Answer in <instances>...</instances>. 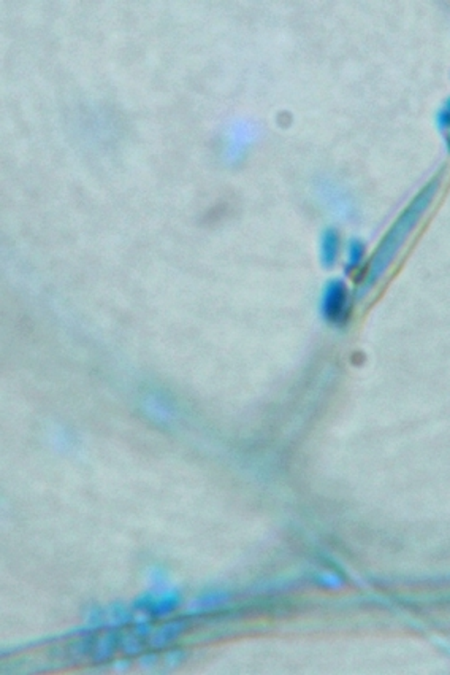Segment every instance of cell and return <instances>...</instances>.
<instances>
[{"mask_svg":"<svg viewBox=\"0 0 450 675\" xmlns=\"http://www.w3.org/2000/svg\"><path fill=\"white\" fill-rule=\"evenodd\" d=\"M113 667H114V671H118V672L123 671V672H124V671H127V669L130 667V661H129V659H119V661L114 662Z\"/></svg>","mask_w":450,"mask_h":675,"instance_id":"15","label":"cell"},{"mask_svg":"<svg viewBox=\"0 0 450 675\" xmlns=\"http://www.w3.org/2000/svg\"><path fill=\"white\" fill-rule=\"evenodd\" d=\"M144 647L146 645L143 643V637L138 636L135 631L119 636V648L123 650L124 655H139L144 650Z\"/></svg>","mask_w":450,"mask_h":675,"instance_id":"10","label":"cell"},{"mask_svg":"<svg viewBox=\"0 0 450 675\" xmlns=\"http://www.w3.org/2000/svg\"><path fill=\"white\" fill-rule=\"evenodd\" d=\"M437 186H439V180L435 178L427 188H423L403 212L401 217L396 219V223L392 226V229L387 232L384 241L379 245L376 255L373 256L370 269H368L366 272V280L363 283L365 289H370V286L374 285V283L382 276L385 269L390 266V262L393 261V257L396 256L398 250L408 241L411 231L415 228L423 212L430 207Z\"/></svg>","mask_w":450,"mask_h":675,"instance_id":"1","label":"cell"},{"mask_svg":"<svg viewBox=\"0 0 450 675\" xmlns=\"http://www.w3.org/2000/svg\"><path fill=\"white\" fill-rule=\"evenodd\" d=\"M181 592L176 588H154V591L144 592L133 602V609L142 610L146 615L162 618L170 615L181 604Z\"/></svg>","mask_w":450,"mask_h":675,"instance_id":"3","label":"cell"},{"mask_svg":"<svg viewBox=\"0 0 450 675\" xmlns=\"http://www.w3.org/2000/svg\"><path fill=\"white\" fill-rule=\"evenodd\" d=\"M436 121H437V126H439L441 129H449L450 130V97L446 100V104H444V107L439 110V113H437Z\"/></svg>","mask_w":450,"mask_h":675,"instance_id":"11","label":"cell"},{"mask_svg":"<svg viewBox=\"0 0 450 675\" xmlns=\"http://www.w3.org/2000/svg\"><path fill=\"white\" fill-rule=\"evenodd\" d=\"M187 626H189L187 620H182V618L167 621L149 636V647L154 650L167 648L168 645H171V643L180 639L181 634L187 629Z\"/></svg>","mask_w":450,"mask_h":675,"instance_id":"5","label":"cell"},{"mask_svg":"<svg viewBox=\"0 0 450 675\" xmlns=\"http://www.w3.org/2000/svg\"><path fill=\"white\" fill-rule=\"evenodd\" d=\"M339 234L336 229H327L322 234L320 242V260L325 267H332L339 256Z\"/></svg>","mask_w":450,"mask_h":675,"instance_id":"6","label":"cell"},{"mask_svg":"<svg viewBox=\"0 0 450 675\" xmlns=\"http://www.w3.org/2000/svg\"><path fill=\"white\" fill-rule=\"evenodd\" d=\"M184 658H186V653H184L182 650H171V652L165 656V666L175 669L181 664Z\"/></svg>","mask_w":450,"mask_h":675,"instance_id":"13","label":"cell"},{"mask_svg":"<svg viewBox=\"0 0 450 675\" xmlns=\"http://www.w3.org/2000/svg\"><path fill=\"white\" fill-rule=\"evenodd\" d=\"M446 143H447V150H449V153H450V130L447 132V135H446Z\"/></svg>","mask_w":450,"mask_h":675,"instance_id":"16","label":"cell"},{"mask_svg":"<svg viewBox=\"0 0 450 675\" xmlns=\"http://www.w3.org/2000/svg\"><path fill=\"white\" fill-rule=\"evenodd\" d=\"M130 621H133V618L124 605H111V607L105 612V624L110 628L124 626V624Z\"/></svg>","mask_w":450,"mask_h":675,"instance_id":"9","label":"cell"},{"mask_svg":"<svg viewBox=\"0 0 450 675\" xmlns=\"http://www.w3.org/2000/svg\"><path fill=\"white\" fill-rule=\"evenodd\" d=\"M365 257V243L358 238H351L347 243V256H346V270L354 272L363 262Z\"/></svg>","mask_w":450,"mask_h":675,"instance_id":"8","label":"cell"},{"mask_svg":"<svg viewBox=\"0 0 450 675\" xmlns=\"http://www.w3.org/2000/svg\"><path fill=\"white\" fill-rule=\"evenodd\" d=\"M232 596L228 595L227 591H208L203 592V595L194 597L192 601L187 604L186 607V616H192V615H203L208 614V612H214L220 607H224L228 602H230Z\"/></svg>","mask_w":450,"mask_h":675,"instance_id":"4","label":"cell"},{"mask_svg":"<svg viewBox=\"0 0 450 675\" xmlns=\"http://www.w3.org/2000/svg\"><path fill=\"white\" fill-rule=\"evenodd\" d=\"M322 315L328 323L344 324L351 315V299L347 285L336 279L327 283L322 293Z\"/></svg>","mask_w":450,"mask_h":675,"instance_id":"2","label":"cell"},{"mask_svg":"<svg viewBox=\"0 0 450 675\" xmlns=\"http://www.w3.org/2000/svg\"><path fill=\"white\" fill-rule=\"evenodd\" d=\"M157 661L158 658L156 655H143L142 659H139V666L143 669H152L157 664Z\"/></svg>","mask_w":450,"mask_h":675,"instance_id":"14","label":"cell"},{"mask_svg":"<svg viewBox=\"0 0 450 675\" xmlns=\"http://www.w3.org/2000/svg\"><path fill=\"white\" fill-rule=\"evenodd\" d=\"M149 582L154 585V588H163L165 583H167V572L161 567H154L149 572Z\"/></svg>","mask_w":450,"mask_h":675,"instance_id":"12","label":"cell"},{"mask_svg":"<svg viewBox=\"0 0 450 675\" xmlns=\"http://www.w3.org/2000/svg\"><path fill=\"white\" fill-rule=\"evenodd\" d=\"M119 645V634L110 631L94 640L92 659L94 662H105L114 655V650Z\"/></svg>","mask_w":450,"mask_h":675,"instance_id":"7","label":"cell"}]
</instances>
